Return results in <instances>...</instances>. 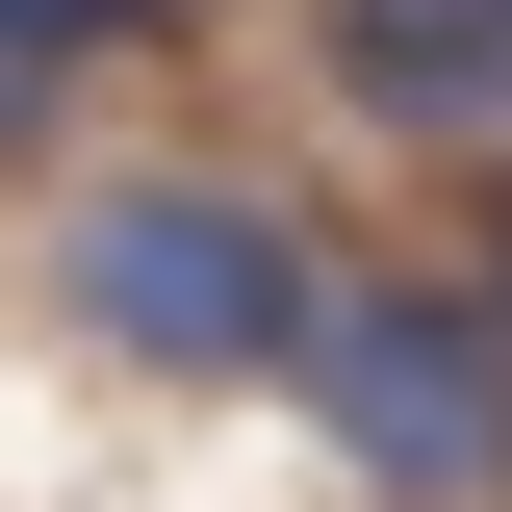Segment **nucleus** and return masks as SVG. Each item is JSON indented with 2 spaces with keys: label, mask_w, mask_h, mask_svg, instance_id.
<instances>
[{
  "label": "nucleus",
  "mask_w": 512,
  "mask_h": 512,
  "mask_svg": "<svg viewBox=\"0 0 512 512\" xmlns=\"http://www.w3.org/2000/svg\"><path fill=\"white\" fill-rule=\"evenodd\" d=\"M77 308H103V359L154 384H256V359H308V231H256L231 180H103L77 205Z\"/></svg>",
  "instance_id": "nucleus-1"
},
{
  "label": "nucleus",
  "mask_w": 512,
  "mask_h": 512,
  "mask_svg": "<svg viewBox=\"0 0 512 512\" xmlns=\"http://www.w3.org/2000/svg\"><path fill=\"white\" fill-rule=\"evenodd\" d=\"M308 436H359V487H487L512 461V308L333 282L308 308Z\"/></svg>",
  "instance_id": "nucleus-2"
},
{
  "label": "nucleus",
  "mask_w": 512,
  "mask_h": 512,
  "mask_svg": "<svg viewBox=\"0 0 512 512\" xmlns=\"http://www.w3.org/2000/svg\"><path fill=\"white\" fill-rule=\"evenodd\" d=\"M333 77L384 128H512V0H333Z\"/></svg>",
  "instance_id": "nucleus-3"
},
{
  "label": "nucleus",
  "mask_w": 512,
  "mask_h": 512,
  "mask_svg": "<svg viewBox=\"0 0 512 512\" xmlns=\"http://www.w3.org/2000/svg\"><path fill=\"white\" fill-rule=\"evenodd\" d=\"M128 26H180V0H0V52L52 77V52H128Z\"/></svg>",
  "instance_id": "nucleus-4"
},
{
  "label": "nucleus",
  "mask_w": 512,
  "mask_h": 512,
  "mask_svg": "<svg viewBox=\"0 0 512 512\" xmlns=\"http://www.w3.org/2000/svg\"><path fill=\"white\" fill-rule=\"evenodd\" d=\"M26 103H52V77H26V52H0V128H26Z\"/></svg>",
  "instance_id": "nucleus-5"
},
{
  "label": "nucleus",
  "mask_w": 512,
  "mask_h": 512,
  "mask_svg": "<svg viewBox=\"0 0 512 512\" xmlns=\"http://www.w3.org/2000/svg\"><path fill=\"white\" fill-rule=\"evenodd\" d=\"M487 308H512V282H487Z\"/></svg>",
  "instance_id": "nucleus-6"
}]
</instances>
